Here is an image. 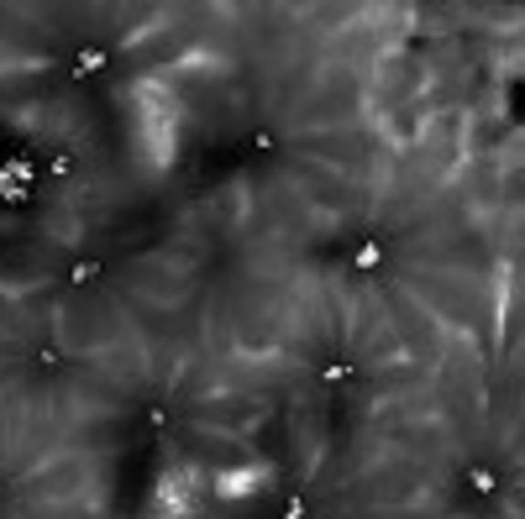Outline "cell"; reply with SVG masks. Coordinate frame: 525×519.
<instances>
[{"label":"cell","instance_id":"6da1fadb","mask_svg":"<svg viewBox=\"0 0 525 519\" xmlns=\"http://www.w3.org/2000/svg\"><path fill=\"white\" fill-rule=\"evenodd\" d=\"M68 74H74L79 84L110 74V47H100V42H79V47H74V58H68Z\"/></svg>","mask_w":525,"mask_h":519},{"label":"cell","instance_id":"7a4b0ae2","mask_svg":"<svg viewBox=\"0 0 525 519\" xmlns=\"http://www.w3.org/2000/svg\"><path fill=\"white\" fill-rule=\"evenodd\" d=\"M383 263H389V252H383V242H378V236H357L352 252H347V268L362 273V278L383 273Z\"/></svg>","mask_w":525,"mask_h":519},{"label":"cell","instance_id":"3957f363","mask_svg":"<svg viewBox=\"0 0 525 519\" xmlns=\"http://www.w3.org/2000/svg\"><path fill=\"white\" fill-rule=\"evenodd\" d=\"M100 278H105V263L100 257H89V252H79V257L63 263V284H68V289H95Z\"/></svg>","mask_w":525,"mask_h":519},{"label":"cell","instance_id":"277c9868","mask_svg":"<svg viewBox=\"0 0 525 519\" xmlns=\"http://www.w3.org/2000/svg\"><path fill=\"white\" fill-rule=\"evenodd\" d=\"M504 472L499 467H488V462H467V467H462V488H467V493H478V499H494V493H499L504 488Z\"/></svg>","mask_w":525,"mask_h":519},{"label":"cell","instance_id":"5b68a950","mask_svg":"<svg viewBox=\"0 0 525 519\" xmlns=\"http://www.w3.org/2000/svg\"><path fill=\"white\" fill-rule=\"evenodd\" d=\"M74 173H79V158H74L68 147H53V152L42 158V179H47V184H68Z\"/></svg>","mask_w":525,"mask_h":519},{"label":"cell","instance_id":"8992f818","mask_svg":"<svg viewBox=\"0 0 525 519\" xmlns=\"http://www.w3.org/2000/svg\"><path fill=\"white\" fill-rule=\"evenodd\" d=\"M352 378H357L352 357H326V362H320V389H347Z\"/></svg>","mask_w":525,"mask_h":519},{"label":"cell","instance_id":"52a82bcc","mask_svg":"<svg viewBox=\"0 0 525 519\" xmlns=\"http://www.w3.org/2000/svg\"><path fill=\"white\" fill-rule=\"evenodd\" d=\"M63 368H68V352H58L53 341L32 347V373H37V378H53V373H63Z\"/></svg>","mask_w":525,"mask_h":519},{"label":"cell","instance_id":"ba28073f","mask_svg":"<svg viewBox=\"0 0 525 519\" xmlns=\"http://www.w3.org/2000/svg\"><path fill=\"white\" fill-rule=\"evenodd\" d=\"M0 205H11V210L37 205V189H32V184H16V179H5V173H0Z\"/></svg>","mask_w":525,"mask_h":519},{"label":"cell","instance_id":"9c48e42d","mask_svg":"<svg viewBox=\"0 0 525 519\" xmlns=\"http://www.w3.org/2000/svg\"><path fill=\"white\" fill-rule=\"evenodd\" d=\"M173 420H179V415H173V404H147V410H142V425L152 431V436L173 431Z\"/></svg>","mask_w":525,"mask_h":519},{"label":"cell","instance_id":"30bf717a","mask_svg":"<svg viewBox=\"0 0 525 519\" xmlns=\"http://www.w3.org/2000/svg\"><path fill=\"white\" fill-rule=\"evenodd\" d=\"M247 142H252V152H257V158H278V147H284V142H278V131H268V126H257Z\"/></svg>","mask_w":525,"mask_h":519},{"label":"cell","instance_id":"8fae6325","mask_svg":"<svg viewBox=\"0 0 525 519\" xmlns=\"http://www.w3.org/2000/svg\"><path fill=\"white\" fill-rule=\"evenodd\" d=\"M278 519H315V514H310V503L305 499H284L278 503Z\"/></svg>","mask_w":525,"mask_h":519},{"label":"cell","instance_id":"7c38bea8","mask_svg":"<svg viewBox=\"0 0 525 519\" xmlns=\"http://www.w3.org/2000/svg\"><path fill=\"white\" fill-rule=\"evenodd\" d=\"M5 499H11V488H5V483H0V509H5Z\"/></svg>","mask_w":525,"mask_h":519}]
</instances>
